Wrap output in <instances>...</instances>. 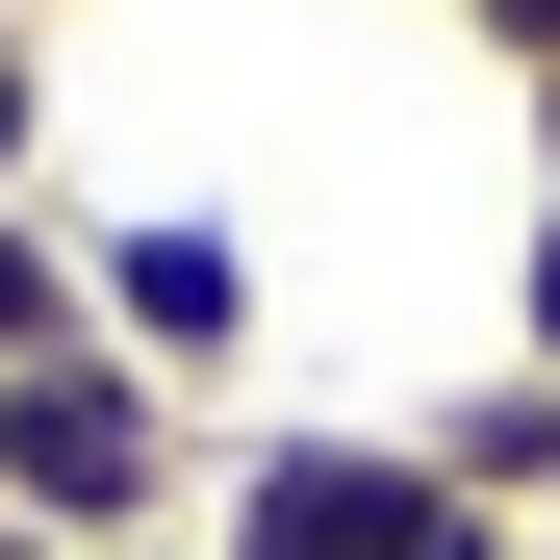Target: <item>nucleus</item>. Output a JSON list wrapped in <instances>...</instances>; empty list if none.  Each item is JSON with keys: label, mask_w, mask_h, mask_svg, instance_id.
Returning a JSON list of instances; mask_svg holds the SVG:
<instances>
[{"label": "nucleus", "mask_w": 560, "mask_h": 560, "mask_svg": "<svg viewBox=\"0 0 560 560\" xmlns=\"http://www.w3.org/2000/svg\"><path fill=\"white\" fill-rule=\"evenodd\" d=\"M103 535H205V408L153 357H0V560H103Z\"/></svg>", "instance_id": "1"}, {"label": "nucleus", "mask_w": 560, "mask_h": 560, "mask_svg": "<svg viewBox=\"0 0 560 560\" xmlns=\"http://www.w3.org/2000/svg\"><path fill=\"white\" fill-rule=\"evenodd\" d=\"M205 560H535V535L458 510L433 433H331V408H280V433L205 458Z\"/></svg>", "instance_id": "2"}, {"label": "nucleus", "mask_w": 560, "mask_h": 560, "mask_svg": "<svg viewBox=\"0 0 560 560\" xmlns=\"http://www.w3.org/2000/svg\"><path fill=\"white\" fill-rule=\"evenodd\" d=\"M77 306H103V357H153V383L205 408L230 357L280 331V280H255V230H230V205H103V230H77Z\"/></svg>", "instance_id": "3"}, {"label": "nucleus", "mask_w": 560, "mask_h": 560, "mask_svg": "<svg viewBox=\"0 0 560 560\" xmlns=\"http://www.w3.org/2000/svg\"><path fill=\"white\" fill-rule=\"evenodd\" d=\"M433 485H458V510H510V535L560 510V383H535V357H510V383H458V408H433Z\"/></svg>", "instance_id": "4"}, {"label": "nucleus", "mask_w": 560, "mask_h": 560, "mask_svg": "<svg viewBox=\"0 0 560 560\" xmlns=\"http://www.w3.org/2000/svg\"><path fill=\"white\" fill-rule=\"evenodd\" d=\"M77 331H103V306H77V230L0 205V357H77Z\"/></svg>", "instance_id": "5"}, {"label": "nucleus", "mask_w": 560, "mask_h": 560, "mask_svg": "<svg viewBox=\"0 0 560 560\" xmlns=\"http://www.w3.org/2000/svg\"><path fill=\"white\" fill-rule=\"evenodd\" d=\"M0 205H51V26H0Z\"/></svg>", "instance_id": "6"}, {"label": "nucleus", "mask_w": 560, "mask_h": 560, "mask_svg": "<svg viewBox=\"0 0 560 560\" xmlns=\"http://www.w3.org/2000/svg\"><path fill=\"white\" fill-rule=\"evenodd\" d=\"M510 357L560 383V178H535V230H510Z\"/></svg>", "instance_id": "7"}, {"label": "nucleus", "mask_w": 560, "mask_h": 560, "mask_svg": "<svg viewBox=\"0 0 560 560\" xmlns=\"http://www.w3.org/2000/svg\"><path fill=\"white\" fill-rule=\"evenodd\" d=\"M458 26H485V51H510V77H560V0H458Z\"/></svg>", "instance_id": "8"}, {"label": "nucleus", "mask_w": 560, "mask_h": 560, "mask_svg": "<svg viewBox=\"0 0 560 560\" xmlns=\"http://www.w3.org/2000/svg\"><path fill=\"white\" fill-rule=\"evenodd\" d=\"M510 103H535V178H560V77H510Z\"/></svg>", "instance_id": "9"}, {"label": "nucleus", "mask_w": 560, "mask_h": 560, "mask_svg": "<svg viewBox=\"0 0 560 560\" xmlns=\"http://www.w3.org/2000/svg\"><path fill=\"white\" fill-rule=\"evenodd\" d=\"M103 560H205V535H103Z\"/></svg>", "instance_id": "10"}, {"label": "nucleus", "mask_w": 560, "mask_h": 560, "mask_svg": "<svg viewBox=\"0 0 560 560\" xmlns=\"http://www.w3.org/2000/svg\"><path fill=\"white\" fill-rule=\"evenodd\" d=\"M0 26H51V0H0Z\"/></svg>", "instance_id": "11"}]
</instances>
